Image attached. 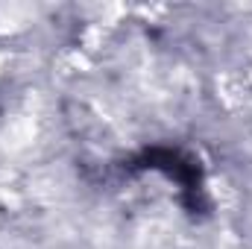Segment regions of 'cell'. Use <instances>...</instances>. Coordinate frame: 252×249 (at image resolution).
<instances>
[{
  "instance_id": "6da1fadb",
  "label": "cell",
  "mask_w": 252,
  "mask_h": 249,
  "mask_svg": "<svg viewBox=\"0 0 252 249\" xmlns=\"http://www.w3.org/2000/svg\"><path fill=\"white\" fill-rule=\"evenodd\" d=\"M144 167H153V170H161L167 173L170 179H176L185 193L193 196V211H196V193H199V179H196V164L182 158L179 153H170V150H147L144 153Z\"/></svg>"
}]
</instances>
